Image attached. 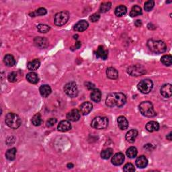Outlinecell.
Returning <instances> with one entry per match:
<instances>
[{
    "instance_id": "28",
    "label": "cell",
    "mask_w": 172,
    "mask_h": 172,
    "mask_svg": "<svg viewBox=\"0 0 172 172\" xmlns=\"http://www.w3.org/2000/svg\"><path fill=\"white\" fill-rule=\"evenodd\" d=\"M127 12V8L126 6L123 5H120L118 6L115 9V15L118 17H121L125 15Z\"/></svg>"
},
{
    "instance_id": "1",
    "label": "cell",
    "mask_w": 172,
    "mask_h": 172,
    "mask_svg": "<svg viewBox=\"0 0 172 172\" xmlns=\"http://www.w3.org/2000/svg\"><path fill=\"white\" fill-rule=\"evenodd\" d=\"M127 101V97L123 93H112L105 100V104L108 107H122Z\"/></svg>"
},
{
    "instance_id": "29",
    "label": "cell",
    "mask_w": 172,
    "mask_h": 172,
    "mask_svg": "<svg viewBox=\"0 0 172 172\" xmlns=\"http://www.w3.org/2000/svg\"><path fill=\"white\" fill-rule=\"evenodd\" d=\"M142 14V9L141 7L139 6H134L130 12V16L132 18L136 17L138 15Z\"/></svg>"
},
{
    "instance_id": "24",
    "label": "cell",
    "mask_w": 172,
    "mask_h": 172,
    "mask_svg": "<svg viewBox=\"0 0 172 172\" xmlns=\"http://www.w3.org/2000/svg\"><path fill=\"white\" fill-rule=\"evenodd\" d=\"M26 80L30 84H36L39 81V77L36 73L30 72L26 75Z\"/></svg>"
},
{
    "instance_id": "11",
    "label": "cell",
    "mask_w": 172,
    "mask_h": 172,
    "mask_svg": "<svg viewBox=\"0 0 172 172\" xmlns=\"http://www.w3.org/2000/svg\"><path fill=\"white\" fill-rule=\"evenodd\" d=\"M67 118L68 120L72 121V122H76L80 118V112L77 109H73V110L69 112L67 114Z\"/></svg>"
},
{
    "instance_id": "18",
    "label": "cell",
    "mask_w": 172,
    "mask_h": 172,
    "mask_svg": "<svg viewBox=\"0 0 172 172\" xmlns=\"http://www.w3.org/2000/svg\"><path fill=\"white\" fill-rule=\"evenodd\" d=\"M96 55L97 58H101L103 60H105L108 57V50H105L103 46H100L96 50Z\"/></svg>"
},
{
    "instance_id": "13",
    "label": "cell",
    "mask_w": 172,
    "mask_h": 172,
    "mask_svg": "<svg viewBox=\"0 0 172 172\" xmlns=\"http://www.w3.org/2000/svg\"><path fill=\"white\" fill-rule=\"evenodd\" d=\"M92 109L93 105L91 102H89V101H86V102L83 103L80 107V112L83 115L88 114L92 110Z\"/></svg>"
},
{
    "instance_id": "43",
    "label": "cell",
    "mask_w": 172,
    "mask_h": 172,
    "mask_svg": "<svg viewBox=\"0 0 172 172\" xmlns=\"http://www.w3.org/2000/svg\"><path fill=\"white\" fill-rule=\"evenodd\" d=\"M85 87L87 88L88 89H94V88H95V85H93V84L90 83V82H87V83L85 84Z\"/></svg>"
},
{
    "instance_id": "4",
    "label": "cell",
    "mask_w": 172,
    "mask_h": 172,
    "mask_svg": "<svg viewBox=\"0 0 172 172\" xmlns=\"http://www.w3.org/2000/svg\"><path fill=\"white\" fill-rule=\"evenodd\" d=\"M6 124L10 128L12 129H17L20 127L21 120L18 115L14 113H8L6 116Z\"/></svg>"
},
{
    "instance_id": "38",
    "label": "cell",
    "mask_w": 172,
    "mask_h": 172,
    "mask_svg": "<svg viewBox=\"0 0 172 172\" xmlns=\"http://www.w3.org/2000/svg\"><path fill=\"white\" fill-rule=\"evenodd\" d=\"M155 6V2L153 0H149V1H147L144 3V10L147 11H149L152 9L153 8V7Z\"/></svg>"
},
{
    "instance_id": "22",
    "label": "cell",
    "mask_w": 172,
    "mask_h": 172,
    "mask_svg": "<svg viewBox=\"0 0 172 172\" xmlns=\"http://www.w3.org/2000/svg\"><path fill=\"white\" fill-rule=\"evenodd\" d=\"M39 92H40L41 95L42 97H48L50 93H51V88L48 85H43L41 86L40 89H39Z\"/></svg>"
},
{
    "instance_id": "32",
    "label": "cell",
    "mask_w": 172,
    "mask_h": 172,
    "mask_svg": "<svg viewBox=\"0 0 172 172\" xmlns=\"http://www.w3.org/2000/svg\"><path fill=\"white\" fill-rule=\"evenodd\" d=\"M113 154V150L111 148H108L106 149L101 151V157L104 159H108Z\"/></svg>"
},
{
    "instance_id": "6",
    "label": "cell",
    "mask_w": 172,
    "mask_h": 172,
    "mask_svg": "<svg viewBox=\"0 0 172 172\" xmlns=\"http://www.w3.org/2000/svg\"><path fill=\"white\" fill-rule=\"evenodd\" d=\"M153 81L148 79L141 80L137 85L139 90L141 93H144V94H147V93H150V92L152 90V89H153Z\"/></svg>"
},
{
    "instance_id": "35",
    "label": "cell",
    "mask_w": 172,
    "mask_h": 172,
    "mask_svg": "<svg viewBox=\"0 0 172 172\" xmlns=\"http://www.w3.org/2000/svg\"><path fill=\"white\" fill-rule=\"evenodd\" d=\"M161 61L163 65L166 66H171L172 64V57L170 54H167L161 57Z\"/></svg>"
},
{
    "instance_id": "44",
    "label": "cell",
    "mask_w": 172,
    "mask_h": 172,
    "mask_svg": "<svg viewBox=\"0 0 172 172\" xmlns=\"http://www.w3.org/2000/svg\"><path fill=\"white\" fill-rule=\"evenodd\" d=\"M135 26H137V27H139V26H140L142 25V22H141V21L140 20H136V22H135Z\"/></svg>"
},
{
    "instance_id": "10",
    "label": "cell",
    "mask_w": 172,
    "mask_h": 172,
    "mask_svg": "<svg viewBox=\"0 0 172 172\" xmlns=\"http://www.w3.org/2000/svg\"><path fill=\"white\" fill-rule=\"evenodd\" d=\"M161 94L166 98H170L172 95V86L171 84H167L163 85L160 89Z\"/></svg>"
},
{
    "instance_id": "16",
    "label": "cell",
    "mask_w": 172,
    "mask_h": 172,
    "mask_svg": "<svg viewBox=\"0 0 172 172\" xmlns=\"http://www.w3.org/2000/svg\"><path fill=\"white\" fill-rule=\"evenodd\" d=\"M138 136V131L135 129H132L129 131L126 134V139L129 143H134L135 141V139L136 136Z\"/></svg>"
},
{
    "instance_id": "41",
    "label": "cell",
    "mask_w": 172,
    "mask_h": 172,
    "mask_svg": "<svg viewBox=\"0 0 172 172\" xmlns=\"http://www.w3.org/2000/svg\"><path fill=\"white\" fill-rule=\"evenodd\" d=\"M100 18V15L99 14H92L90 17H89V19L92 22H96L99 20V19Z\"/></svg>"
},
{
    "instance_id": "46",
    "label": "cell",
    "mask_w": 172,
    "mask_h": 172,
    "mask_svg": "<svg viewBox=\"0 0 172 172\" xmlns=\"http://www.w3.org/2000/svg\"><path fill=\"white\" fill-rule=\"evenodd\" d=\"M171 134H172V132H171L169 135H167L166 136V138H167V139L170 140H171V139H171V135H172Z\"/></svg>"
},
{
    "instance_id": "15",
    "label": "cell",
    "mask_w": 172,
    "mask_h": 172,
    "mask_svg": "<svg viewBox=\"0 0 172 172\" xmlns=\"http://www.w3.org/2000/svg\"><path fill=\"white\" fill-rule=\"evenodd\" d=\"M89 24L87 21L85 20H81L78 22L74 26V30L77 31V32H84L86 29L88 28Z\"/></svg>"
},
{
    "instance_id": "39",
    "label": "cell",
    "mask_w": 172,
    "mask_h": 172,
    "mask_svg": "<svg viewBox=\"0 0 172 172\" xmlns=\"http://www.w3.org/2000/svg\"><path fill=\"white\" fill-rule=\"evenodd\" d=\"M123 170L126 172H133L135 171V168L132 163H128L124 166Z\"/></svg>"
},
{
    "instance_id": "36",
    "label": "cell",
    "mask_w": 172,
    "mask_h": 172,
    "mask_svg": "<svg viewBox=\"0 0 172 172\" xmlns=\"http://www.w3.org/2000/svg\"><path fill=\"white\" fill-rule=\"evenodd\" d=\"M32 123L33 124V125L36 127L40 126V125L42 124V117L41 115L40 114H35L32 119Z\"/></svg>"
},
{
    "instance_id": "8",
    "label": "cell",
    "mask_w": 172,
    "mask_h": 172,
    "mask_svg": "<svg viewBox=\"0 0 172 172\" xmlns=\"http://www.w3.org/2000/svg\"><path fill=\"white\" fill-rule=\"evenodd\" d=\"M65 93L71 97H75L78 95V88L77 84L73 81L69 82L64 87Z\"/></svg>"
},
{
    "instance_id": "23",
    "label": "cell",
    "mask_w": 172,
    "mask_h": 172,
    "mask_svg": "<svg viewBox=\"0 0 172 172\" xmlns=\"http://www.w3.org/2000/svg\"><path fill=\"white\" fill-rule=\"evenodd\" d=\"M106 75L109 79L116 80L118 77V72L115 68L109 67L106 70Z\"/></svg>"
},
{
    "instance_id": "27",
    "label": "cell",
    "mask_w": 172,
    "mask_h": 172,
    "mask_svg": "<svg viewBox=\"0 0 172 172\" xmlns=\"http://www.w3.org/2000/svg\"><path fill=\"white\" fill-rule=\"evenodd\" d=\"M6 65H7V67H12L15 64V61L14 57L11 55V54H6L4 57V59H3Z\"/></svg>"
},
{
    "instance_id": "17",
    "label": "cell",
    "mask_w": 172,
    "mask_h": 172,
    "mask_svg": "<svg viewBox=\"0 0 172 172\" xmlns=\"http://www.w3.org/2000/svg\"><path fill=\"white\" fill-rule=\"evenodd\" d=\"M117 123H118V126L119 128L121 129V130H126L128 127V122L124 116H119L118 120H117Z\"/></svg>"
},
{
    "instance_id": "9",
    "label": "cell",
    "mask_w": 172,
    "mask_h": 172,
    "mask_svg": "<svg viewBox=\"0 0 172 172\" xmlns=\"http://www.w3.org/2000/svg\"><path fill=\"white\" fill-rule=\"evenodd\" d=\"M127 72L131 76H140L146 73V69L142 65H135L129 67L127 69Z\"/></svg>"
},
{
    "instance_id": "37",
    "label": "cell",
    "mask_w": 172,
    "mask_h": 172,
    "mask_svg": "<svg viewBox=\"0 0 172 172\" xmlns=\"http://www.w3.org/2000/svg\"><path fill=\"white\" fill-rule=\"evenodd\" d=\"M37 29L39 32L41 33H46L50 30V26L46 24H39L37 26Z\"/></svg>"
},
{
    "instance_id": "3",
    "label": "cell",
    "mask_w": 172,
    "mask_h": 172,
    "mask_svg": "<svg viewBox=\"0 0 172 172\" xmlns=\"http://www.w3.org/2000/svg\"><path fill=\"white\" fill-rule=\"evenodd\" d=\"M139 111L142 115L146 117H153L156 115L153 105L149 101H143L139 105Z\"/></svg>"
},
{
    "instance_id": "21",
    "label": "cell",
    "mask_w": 172,
    "mask_h": 172,
    "mask_svg": "<svg viewBox=\"0 0 172 172\" xmlns=\"http://www.w3.org/2000/svg\"><path fill=\"white\" fill-rule=\"evenodd\" d=\"M34 44L38 47L45 48L48 45V42L46 38L43 37H37L34 39Z\"/></svg>"
},
{
    "instance_id": "14",
    "label": "cell",
    "mask_w": 172,
    "mask_h": 172,
    "mask_svg": "<svg viewBox=\"0 0 172 172\" xmlns=\"http://www.w3.org/2000/svg\"><path fill=\"white\" fill-rule=\"evenodd\" d=\"M71 128V124L68 120H62L58 124L57 129L58 131L64 132L69 131Z\"/></svg>"
},
{
    "instance_id": "20",
    "label": "cell",
    "mask_w": 172,
    "mask_h": 172,
    "mask_svg": "<svg viewBox=\"0 0 172 172\" xmlns=\"http://www.w3.org/2000/svg\"><path fill=\"white\" fill-rule=\"evenodd\" d=\"M146 129L150 132L157 131L159 129V124L156 121H150L146 124Z\"/></svg>"
},
{
    "instance_id": "40",
    "label": "cell",
    "mask_w": 172,
    "mask_h": 172,
    "mask_svg": "<svg viewBox=\"0 0 172 172\" xmlns=\"http://www.w3.org/2000/svg\"><path fill=\"white\" fill-rule=\"evenodd\" d=\"M7 79H8V81L10 82H11V83L15 82L17 81V73L15 72L10 73L8 75V77H7Z\"/></svg>"
},
{
    "instance_id": "2",
    "label": "cell",
    "mask_w": 172,
    "mask_h": 172,
    "mask_svg": "<svg viewBox=\"0 0 172 172\" xmlns=\"http://www.w3.org/2000/svg\"><path fill=\"white\" fill-rule=\"evenodd\" d=\"M147 46L151 51L155 53H163L167 50V45L162 41H155L151 39L147 42Z\"/></svg>"
},
{
    "instance_id": "33",
    "label": "cell",
    "mask_w": 172,
    "mask_h": 172,
    "mask_svg": "<svg viewBox=\"0 0 172 172\" xmlns=\"http://www.w3.org/2000/svg\"><path fill=\"white\" fill-rule=\"evenodd\" d=\"M47 14V11L44 7H40L36 11H34V12L30 14L31 17H35V16H39V15H45Z\"/></svg>"
},
{
    "instance_id": "45",
    "label": "cell",
    "mask_w": 172,
    "mask_h": 172,
    "mask_svg": "<svg viewBox=\"0 0 172 172\" xmlns=\"http://www.w3.org/2000/svg\"><path fill=\"white\" fill-rule=\"evenodd\" d=\"M81 45V42H77L75 43V48H76L77 49H80V48Z\"/></svg>"
},
{
    "instance_id": "42",
    "label": "cell",
    "mask_w": 172,
    "mask_h": 172,
    "mask_svg": "<svg viewBox=\"0 0 172 172\" xmlns=\"http://www.w3.org/2000/svg\"><path fill=\"white\" fill-rule=\"evenodd\" d=\"M57 120L54 118H51L49 119L47 121H46V126L48 127H51L53 126H54V124H56Z\"/></svg>"
},
{
    "instance_id": "34",
    "label": "cell",
    "mask_w": 172,
    "mask_h": 172,
    "mask_svg": "<svg viewBox=\"0 0 172 172\" xmlns=\"http://www.w3.org/2000/svg\"><path fill=\"white\" fill-rule=\"evenodd\" d=\"M112 6V3L110 2H104L101 4L100 7V11L101 13H105L110 10Z\"/></svg>"
},
{
    "instance_id": "19",
    "label": "cell",
    "mask_w": 172,
    "mask_h": 172,
    "mask_svg": "<svg viewBox=\"0 0 172 172\" xmlns=\"http://www.w3.org/2000/svg\"><path fill=\"white\" fill-rule=\"evenodd\" d=\"M148 164V160L145 156L140 155L136 160V165L139 168H144L146 167Z\"/></svg>"
},
{
    "instance_id": "12",
    "label": "cell",
    "mask_w": 172,
    "mask_h": 172,
    "mask_svg": "<svg viewBox=\"0 0 172 172\" xmlns=\"http://www.w3.org/2000/svg\"><path fill=\"white\" fill-rule=\"evenodd\" d=\"M124 155L122 153H116L112 159V163L114 166H120L124 163Z\"/></svg>"
},
{
    "instance_id": "30",
    "label": "cell",
    "mask_w": 172,
    "mask_h": 172,
    "mask_svg": "<svg viewBox=\"0 0 172 172\" xmlns=\"http://www.w3.org/2000/svg\"><path fill=\"white\" fill-rule=\"evenodd\" d=\"M137 149H136V148L135 147H129L126 152V154L128 156V157L131 159H133L136 157V155H137Z\"/></svg>"
},
{
    "instance_id": "26",
    "label": "cell",
    "mask_w": 172,
    "mask_h": 172,
    "mask_svg": "<svg viewBox=\"0 0 172 172\" xmlns=\"http://www.w3.org/2000/svg\"><path fill=\"white\" fill-rule=\"evenodd\" d=\"M41 65V62L38 59H34L32 61L29 62L28 65H27V67L30 71H35L37 70Z\"/></svg>"
},
{
    "instance_id": "47",
    "label": "cell",
    "mask_w": 172,
    "mask_h": 172,
    "mask_svg": "<svg viewBox=\"0 0 172 172\" xmlns=\"http://www.w3.org/2000/svg\"><path fill=\"white\" fill-rule=\"evenodd\" d=\"M67 167H68V168H72L73 167V165L72 163H69V164H67Z\"/></svg>"
},
{
    "instance_id": "7",
    "label": "cell",
    "mask_w": 172,
    "mask_h": 172,
    "mask_svg": "<svg viewBox=\"0 0 172 172\" xmlns=\"http://www.w3.org/2000/svg\"><path fill=\"white\" fill-rule=\"evenodd\" d=\"M69 18V14L67 11H62L57 13L54 16V24L56 26H61L67 22Z\"/></svg>"
},
{
    "instance_id": "31",
    "label": "cell",
    "mask_w": 172,
    "mask_h": 172,
    "mask_svg": "<svg viewBox=\"0 0 172 172\" xmlns=\"http://www.w3.org/2000/svg\"><path fill=\"white\" fill-rule=\"evenodd\" d=\"M15 154H16V148H12L7 151L6 157L9 161H13L15 158Z\"/></svg>"
},
{
    "instance_id": "5",
    "label": "cell",
    "mask_w": 172,
    "mask_h": 172,
    "mask_svg": "<svg viewBox=\"0 0 172 172\" xmlns=\"http://www.w3.org/2000/svg\"><path fill=\"white\" fill-rule=\"evenodd\" d=\"M108 119L104 116H97L92 121L91 126L96 129H105L108 127Z\"/></svg>"
},
{
    "instance_id": "25",
    "label": "cell",
    "mask_w": 172,
    "mask_h": 172,
    "mask_svg": "<svg viewBox=\"0 0 172 172\" xmlns=\"http://www.w3.org/2000/svg\"><path fill=\"white\" fill-rule=\"evenodd\" d=\"M91 99L95 102H99L101 100V92L98 89H93L91 93Z\"/></svg>"
}]
</instances>
